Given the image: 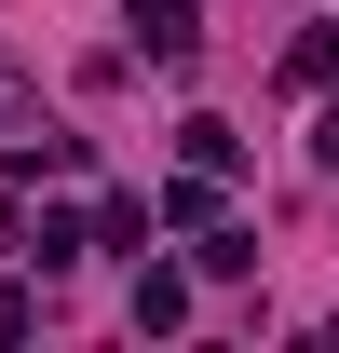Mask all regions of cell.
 <instances>
[{"label": "cell", "mask_w": 339, "mask_h": 353, "mask_svg": "<svg viewBox=\"0 0 339 353\" xmlns=\"http://www.w3.org/2000/svg\"><path fill=\"white\" fill-rule=\"evenodd\" d=\"M123 14H136V41L163 54V68H176L190 41H204V14H190V0H123Z\"/></svg>", "instance_id": "obj_1"}, {"label": "cell", "mask_w": 339, "mask_h": 353, "mask_svg": "<svg viewBox=\"0 0 339 353\" xmlns=\"http://www.w3.org/2000/svg\"><path fill=\"white\" fill-rule=\"evenodd\" d=\"M285 82H298V95L339 82V28H298V41H285Z\"/></svg>", "instance_id": "obj_2"}, {"label": "cell", "mask_w": 339, "mask_h": 353, "mask_svg": "<svg viewBox=\"0 0 339 353\" xmlns=\"http://www.w3.org/2000/svg\"><path fill=\"white\" fill-rule=\"evenodd\" d=\"M136 326H190V285L176 272H136Z\"/></svg>", "instance_id": "obj_3"}, {"label": "cell", "mask_w": 339, "mask_h": 353, "mask_svg": "<svg viewBox=\"0 0 339 353\" xmlns=\"http://www.w3.org/2000/svg\"><path fill=\"white\" fill-rule=\"evenodd\" d=\"M312 163H326V176H339V109H326V123H312Z\"/></svg>", "instance_id": "obj_4"}]
</instances>
